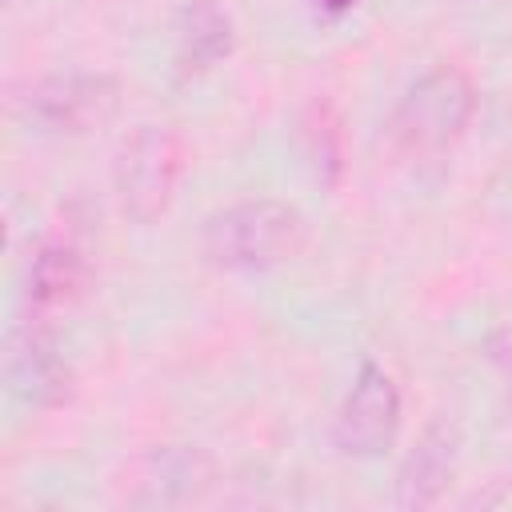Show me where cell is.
Here are the masks:
<instances>
[{"mask_svg":"<svg viewBox=\"0 0 512 512\" xmlns=\"http://www.w3.org/2000/svg\"><path fill=\"white\" fill-rule=\"evenodd\" d=\"M396 432H400V388L380 364L364 360L336 408L332 440L344 456H380L396 440Z\"/></svg>","mask_w":512,"mask_h":512,"instance_id":"obj_5","label":"cell"},{"mask_svg":"<svg viewBox=\"0 0 512 512\" xmlns=\"http://www.w3.org/2000/svg\"><path fill=\"white\" fill-rule=\"evenodd\" d=\"M356 0H316V8L320 12H328V16H340V12H348Z\"/></svg>","mask_w":512,"mask_h":512,"instance_id":"obj_11","label":"cell"},{"mask_svg":"<svg viewBox=\"0 0 512 512\" xmlns=\"http://www.w3.org/2000/svg\"><path fill=\"white\" fill-rule=\"evenodd\" d=\"M180 176H184V144H180L176 128L140 124L124 140L116 168H112L120 212L136 224H152L156 216L168 212Z\"/></svg>","mask_w":512,"mask_h":512,"instance_id":"obj_3","label":"cell"},{"mask_svg":"<svg viewBox=\"0 0 512 512\" xmlns=\"http://www.w3.org/2000/svg\"><path fill=\"white\" fill-rule=\"evenodd\" d=\"M212 480H216V468H212L208 452L188 448V444H164V448H152L136 464L128 500L148 504V508L192 504L212 488Z\"/></svg>","mask_w":512,"mask_h":512,"instance_id":"obj_7","label":"cell"},{"mask_svg":"<svg viewBox=\"0 0 512 512\" xmlns=\"http://www.w3.org/2000/svg\"><path fill=\"white\" fill-rule=\"evenodd\" d=\"M472 112L476 84L460 68L440 64L404 88L388 116V140L400 156H436L464 136Z\"/></svg>","mask_w":512,"mask_h":512,"instance_id":"obj_2","label":"cell"},{"mask_svg":"<svg viewBox=\"0 0 512 512\" xmlns=\"http://www.w3.org/2000/svg\"><path fill=\"white\" fill-rule=\"evenodd\" d=\"M456 460H460V440L448 424H432L416 448L404 456L400 464V476H396V500L404 508H428L436 504L452 476H456Z\"/></svg>","mask_w":512,"mask_h":512,"instance_id":"obj_8","label":"cell"},{"mask_svg":"<svg viewBox=\"0 0 512 512\" xmlns=\"http://www.w3.org/2000/svg\"><path fill=\"white\" fill-rule=\"evenodd\" d=\"M92 280V268H88V256L76 248V244H44L36 256H32V268H28V304L36 312H52V308H68L84 296Z\"/></svg>","mask_w":512,"mask_h":512,"instance_id":"obj_10","label":"cell"},{"mask_svg":"<svg viewBox=\"0 0 512 512\" xmlns=\"http://www.w3.org/2000/svg\"><path fill=\"white\" fill-rule=\"evenodd\" d=\"M4 380L8 392L28 408H56L72 396V364L40 320H24L8 332Z\"/></svg>","mask_w":512,"mask_h":512,"instance_id":"obj_6","label":"cell"},{"mask_svg":"<svg viewBox=\"0 0 512 512\" xmlns=\"http://www.w3.org/2000/svg\"><path fill=\"white\" fill-rule=\"evenodd\" d=\"M120 108V84L104 72H52L24 92V120L36 132L84 136Z\"/></svg>","mask_w":512,"mask_h":512,"instance_id":"obj_4","label":"cell"},{"mask_svg":"<svg viewBox=\"0 0 512 512\" xmlns=\"http://www.w3.org/2000/svg\"><path fill=\"white\" fill-rule=\"evenodd\" d=\"M308 240L300 208L284 200H236L204 220V256L228 272H264L288 264Z\"/></svg>","mask_w":512,"mask_h":512,"instance_id":"obj_1","label":"cell"},{"mask_svg":"<svg viewBox=\"0 0 512 512\" xmlns=\"http://www.w3.org/2000/svg\"><path fill=\"white\" fill-rule=\"evenodd\" d=\"M236 44L232 12L220 0H188L172 20V52L184 72L216 68Z\"/></svg>","mask_w":512,"mask_h":512,"instance_id":"obj_9","label":"cell"}]
</instances>
